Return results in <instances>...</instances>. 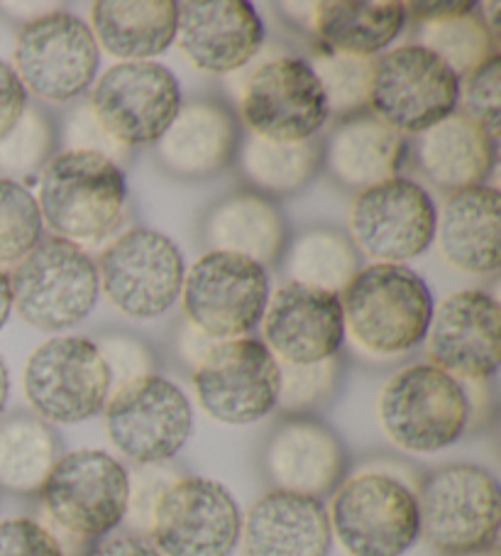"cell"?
Listing matches in <instances>:
<instances>
[{
  "mask_svg": "<svg viewBox=\"0 0 501 556\" xmlns=\"http://www.w3.org/2000/svg\"><path fill=\"white\" fill-rule=\"evenodd\" d=\"M331 532L350 556H401L421 536L416 491L384 471H362L335 488Z\"/></svg>",
  "mask_w": 501,
  "mask_h": 556,
  "instance_id": "8992f818",
  "label": "cell"
},
{
  "mask_svg": "<svg viewBox=\"0 0 501 556\" xmlns=\"http://www.w3.org/2000/svg\"><path fill=\"white\" fill-rule=\"evenodd\" d=\"M25 397L47 425H79L103 412L111 376L95 341L56 337L27 358Z\"/></svg>",
  "mask_w": 501,
  "mask_h": 556,
  "instance_id": "4fadbf2b",
  "label": "cell"
},
{
  "mask_svg": "<svg viewBox=\"0 0 501 556\" xmlns=\"http://www.w3.org/2000/svg\"><path fill=\"white\" fill-rule=\"evenodd\" d=\"M95 346H99L105 368H108L111 390H118L132 380L152 376L154 356L142 341L113 333V337H103Z\"/></svg>",
  "mask_w": 501,
  "mask_h": 556,
  "instance_id": "60d3db41",
  "label": "cell"
},
{
  "mask_svg": "<svg viewBox=\"0 0 501 556\" xmlns=\"http://www.w3.org/2000/svg\"><path fill=\"white\" fill-rule=\"evenodd\" d=\"M0 556H64V552L40 520L11 517L0 522Z\"/></svg>",
  "mask_w": 501,
  "mask_h": 556,
  "instance_id": "b9f144b4",
  "label": "cell"
},
{
  "mask_svg": "<svg viewBox=\"0 0 501 556\" xmlns=\"http://www.w3.org/2000/svg\"><path fill=\"white\" fill-rule=\"evenodd\" d=\"M13 60V70L27 93L50 103H64L93 84L101 50L81 17L54 11L23 25Z\"/></svg>",
  "mask_w": 501,
  "mask_h": 556,
  "instance_id": "9a60e30c",
  "label": "cell"
},
{
  "mask_svg": "<svg viewBox=\"0 0 501 556\" xmlns=\"http://www.w3.org/2000/svg\"><path fill=\"white\" fill-rule=\"evenodd\" d=\"M338 380V356L323 363H311V366H282V388H279L277 407L286 412V417L308 415L333 397Z\"/></svg>",
  "mask_w": 501,
  "mask_h": 556,
  "instance_id": "74e56055",
  "label": "cell"
},
{
  "mask_svg": "<svg viewBox=\"0 0 501 556\" xmlns=\"http://www.w3.org/2000/svg\"><path fill=\"white\" fill-rule=\"evenodd\" d=\"M438 208L426 189L394 177L362 189L350 208V241L374 263L403 265L436 241Z\"/></svg>",
  "mask_w": 501,
  "mask_h": 556,
  "instance_id": "2e32d148",
  "label": "cell"
},
{
  "mask_svg": "<svg viewBox=\"0 0 501 556\" xmlns=\"http://www.w3.org/2000/svg\"><path fill=\"white\" fill-rule=\"evenodd\" d=\"M407 8L397 0H325L313 3L311 33L323 50L374 60L407 27Z\"/></svg>",
  "mask_w": 501,
  "mask_h": 556,
  "instance_id": "f546056e",
  "label": "cell"
},
{
  "mask_svg": "<svg viewBox=\"0 0 501 556\" xmlns=\"http://www.w3.org/2000/svg\"><path fill=\"white\" fill-rule=\"evenodd\" d=\"M284 253L288 282L333 294H341L360 270V255L352 241L335 228H308Z\"/></svg>",
  "mask_w": 501,
  "mask_h": 556,
  "instance_id": "d6a6232c",
  "label": "cell"
},
{
  "mask_svg": "<svg viewBox=\"0 0 501 556\" xmlns=\"http://www.w3.org/2000/svg\"><path fill=\"white\" fill-rule=\"evenodd\" d=\"M54 123L44 111L27 105L21 121L8 136L0 138V172L30 175L47 165L54 150Z\"/></svg>",
  "mask_w": 501,
  "mask_h": 556,
  "instance_id": "8d00e7d4",
  "label": "cell"
},
{
  "mask_svg": "<svg viewBox=\"0 0 501 556\" xmlns=\"http://www.w3.org/2000/svg\"><path fill=\"white\" fill-rule=\"evenodd\" d=\"M265 476L274 491L321 501L345 481L348 452L341 437L311 415L286 417L272 429L265 454Z\"/></svg>",
  "mask_w": 501,
  "mask_h": 556,
  "instance_id": "44dd1931",
  "label": "cell"
},
{
  "mask_svg": "<svg viewBox=\"0 0 501 556\" xmlns=\"http://www.w3.org/2000/svg\"><path fill=\"white\" fill-rule=\"evenodd\" d=\"M179 473L167 464H152V466H138L132 473H128L130 491H128V510H125V520L128 522V532L138 536L150 534L152 515L157 507L159 497L167 493L171 483L179 481Z\"/></svg>",
  "mask_w": 501,
  "mask_h": 556,
  "instance_id": "ab89813d",
  "label": "cell"
},
{
  "mask_svg": "<svg viewBox=\"0 0 501 556\" xmlns=\"http://www.w3.org/2000/svg\"><path fill=\"white\" fill-rule=\"evenodd\" d=\"M341 304L345 331L370 356H403L426 341L433 296L426 280L407 265L360 267Z\"/></svg>",
  "mask_w": 501,
  "mask_h": 556,
  "instance_id": "7a4b0ae2",
  "label": "cell"
},
{
  "mask_svg": "<svg viewBox=\"0 0 501 556\" xmlns=\"http://www.w3.org/2000/svg\"><path fill=\"white\" fill-rule=\"evenodd\" d=\"M240 540L247 556H327L333 532L321 501L269 491L249 507Z\"/></svg>",
  "mask_w": 501,
  "mask_h": 556,
  "instance_id": "603a6c76",
  "label": "cell"
},
{
  "mask_svg": "<svg viewBox=\"0 0 501 556\" xmlns=\"http://www.w3.org/2000/svg\"><path fill=\"white\" fill-rule=\"evenodd\" d=\"M377 417L384 437L401 452L436 454L465 437L472 402L458 378L431 363H416L384 382Z\"/></svg>",
  "mask_w": 501,
  "mask_h": 556,
  "instance_id": "277c9868",
  "label": "cell"
},
{
  "mask_svg": "<svg viewBox=\"0 0 501 556\" xmlns=\"http://www.w3.org/2000/svg\"><path fill=\"white\" fill-rule=\"evenodd\" d=\"M413 155L423 179L452 194L487 179L497 165V140L465 113L455 111L416 136Z\"/></svg>",
  "mask_w": 501,
  "mask_h": 556,
  "instance_id": "4316f807",
  "label": "cell"
},
{
  "mask_svg": "<svg viewBox=\"0 0 501 556\" xmlns=\"http://www.w3.org/2000/svg\"><path fill=\"white\" fill-rule=\"evenodd\" d=\"M501 56L499 52L491 54L487 62H481L477 70L465 76V84L460 86L462 105L465 116L485 128L491 138H499V121H501Z\"/></svg>",
  "mask_w": 501,
  "mask_h": 556,
  "instance_id": "f35d334b",
  "label": "cell"
},
{
  "mask_svg": "<svg viewBox=\"0 0 501 556\" xmlns=\"http://www.w3.org/2000/svg\"><path fill=\"white\" fill-rule=\"evenodd\" d=\"M421 47L440 56L460 79L499 52L494 37L477 13L450 17V21L421 25Z\"/></svg>",
  "mask_w": 501,
  "mask_h": 556,
  "instance_id": "836d02e7",
  "label": "cell"
},
{
  "mask_svg": "<svg viewBox=\"0 0 501 556\" xmlns=\"http://www.w3.org/2000/svg\"><path fill=\"white\" fill-rule=\"evenodd\" d=\"M247 130L272 142L318 138L331 121L323 86L304 56H277L249 74L240 99Z\"/></svg>",
  "mask_w": 501,
  "mask_h": 556,
  "instance_id": "ac0fdd59",
  "label": "cell"
},
{
  "mask_svg": "<svg viewBox=\"0 0 501 556\" xmlns=\"http://www.w3.org/2000/svg\"><path fill=\"white\" fill-rule=\"evenodd\" d=\"M27 109V91L11 64L0 60V138L8 136Z\"/></svg>",
  "mask_w": 501,
  "mask_h": 556,
  "instance_id": "ee69618b",
  "label": "cell"
},
{
  "mask_svg": "<svg viewBox=\"0 0 501 556\" xmlns=\"http://www.w3.org/2000/svg\"><path fill=\"white\" fill-rule=\"evenodd\" d=\"M240 172L262 197H288L301 191L323 167V140L272 142L247 132L240 142Z\"/></svg>",
  "mask_w": 501,
  "mask_h": 556,
  "instance_id": "4dcf8cb0",
  "label": "cell"
},
{
  "mask_svg": "<svg viewBox=\"0 0 501 556\" xmlns=\"http://www.w3.org/2000/svg\"><path fill=\"white\" fill-rule=\"evenodd\" d=\"M101 290L130 319H157L181 296L184 257L177 243L152 228H130L105 248L95 265Z\"/></svg>",
  "mask_w": 501,
  "mask_h": 556,
  "instance_id": "7c38bea8",
  "label": "cell"
},
{
  "mask_svg": "<svg viewBox=\"0 0 501 556\" xmlns=\"http://www.w3.org/2000/svg\"><path fill=\"white\" fill-rule=\"evenodd\" d=\"M42 214L33 191L0 177V267L17 265L42 241Z\"/></svg>",
  "mask_w": 501,
  "mask_h": 556,
  "instance_id": "d590c367",
  "label": "cell"
},
{
  "mask_svg": "<svg viewBox=\"0 0 501 556\" xmlns=\"http://www.w3.org/2000/svg\"><path fill=\"white\" fill-rule=\"evenodd\" d=\"M282 363L257 339L214 341L196 361L194 392L210 419L247 427L277 409Z\"/></svg>",
  "mask_w": 501,
  "mask_h": 556,
  "instance_id": "30bf717a",
  "label": "cell"
},
{
  "mask_svg": "<svg viewBox=\"0 0 501 556\" xmlns=\"http://www.w3.org/2000/svg\"><path fill=\"white\" fill-rule=\"evenodd\" d=\"M407 155V138L370 111L343 118L323 142V162L331 177L343 187L360 191L399 177Z\"/></svg>",
  "mask_w": 501,
  "mask_h": 556,
  "instance_id": "d4e9b609",
  "label": "cell"
},
{
  "mask_svg": "<svg viewBox=\"0 0 501 556\" xmlns=\"http://www.w3.org/2000/svg\"><path fill=\"white\" fill-rule=\"evenodd\" d=\"M499 208L494 187L477 185L452 191L436 224L440 255L460 273L494 275L499 270Z\"/></svg>",
  "mask_w": 501,
  "mask_h": 556,
  "instance_id": "484cf974",
  "label": "cell"
},
{
  "mask_svg": "<svg viewBox=\"0 0 501 556\" xmlns=\"http://www.w3.org/2000/svg\"><path fill=\"white\" fill-rule=\"evenodd\" d=\"M462 556H499L497 549H487V552H475V554H462Z\"/></svg>",
  "mask_w": 501,
  "mask_h": 556,
  "instance_id": "681fc988",
  "label": "cell"
},
{
  "mask_svg": "<svg viewBox=\"0 0 501 556\" xmlns=\"http://www.w3.org/2000/svg\"><path fill=\"white\" fill-rule=\"evenodd\" d=\"M69 142H74V148L69 150H89V152H99V155L111 157L113 162L118 160V152L125 150L118 142H113L105 132L101 130L99 123H95L91 109H79V113H74L69 118Z\"/></svg>",
  "mask_w": 501,
  "mask_h": 556,
  "instance_id": "7bdbcfd3",
  "label": "cell"
},
{
  "mask_svg": "<svg viewBox=\"0 0 501 556\" xmlns=\"http://www.w3.org/2000/svg\"><path fill=\"white\" fill-rule=\"evenodd\" d=\"M60 456V437L40 417L17 415L0 425V488L3 491L15 495L40 493Z\"/></svg>",
  "mask_w": 501,
  "mask_h": 556,
  "instance_id": "1f68e13d",
  "label": "cell"
},
{
  "mask_svg": "<svg viewBox=\"0 0 501 556\" xmlns=\"http://www.w3.org/2000/svg\"><path fill=\"white\" fill-rule=\"evenodd\" d=\"M265 23L245 0H189L177 3L179 50L196 70L233 74L253 60L265 42Z\"/></svg>",
  "mask_w": 501,
  "mask_h": 556,
  "instance_id": "7402d4cb",
  "label": "cell"
},
{
  "mask_svg": "<svg viewBox=\"0 0 501 556\" xmlns=\"http://www.w3.org/2000/svg\"><path fill=\"white\" fill-rule=\"evenodd\" d=\"M128 181L118 162L89 150H64L44 165L40 181L42 224L56 238L99 243L120 224Z\"/></svg>",
  "mask_w": 501,
  "mask_h": 556,
  "instance_id": "3957f363",
  "label": "cell"
},
{
  "mask_svg": "<svg viewBox=\"0 0 501 556\" xmlns=\"http://www.w3.org/2000/svg\"><path fill=\"white\" fill-rule=\"evenodd\" d=\"M269 294L267 267L218 251L198 257L181 285L187 319L210 341L247 337L262 321Z\"/></svg>",
  "mask_w": 501,
  "mask_h": 556,
  "instance_id": "8fae6325",
  "label": "cell"
},
{
  "mask_svg": "<svg viewBox=\"0 0 501 556\" xmlns=\"http://www.w3.org/2000/svg\"><path fill=\"white\" fill-rule=\"evenodd\" d=\"M99 50L120 62H152L177 40L175 0H99L91 8Z\"/></svg>",
  "mask_w": 501,
  "mask_h": 556,
  "instance_id": "f1b7e54d",
  "label": "cell"
},
{
  "mask_svg": "<svg viewBox=\"0 0 501 556\" xmlns=\"http://www.w3.org/2000/svg\"><path fill=\"white\" fill-rule=\"evenodd\" d=\"M262 337L282 366H311L335 358L345 341L341 294L284 282L269 294Z\"/></svg>",
  "mask_w": 501,
  "mask_h": 556,
  "instance_id": "ffe728a7",
  "label": "cell"
},
{
  "mask_svg": "<svg viewBox=\"0 0 501 556\" xmlns=\"http://www.w3.org/2000/svg\"><path fill=\"white\" fill-rule=\"evenodd\" d=\"M13 312V290H11V275L0 270V329H3L8 316Z\"/></svg>",
  "mask_w": 501,
  "mask_h": 556,
  "instance_id": "7dc6e473",
  "label": "cell"
},
{
  "mask_svg": "<svg viewBox=\"0 0 501 556\" xmlns=\"http://www.w3.org/2000/svg\"><path fill=\"white\" fill-rule=\"evenodd\" d=\"M84 556H162L154 549L147 536L138 534H108L105 540L95 542Z\"/></svg>",
  "mask_w": 501,
  "mask_h": 556,
  "instance_id": "f6af8a7d",
  "label": "cell"
},
{
  "mask_svg": "<svg viewBox=\"0 0 501 556\" xmlns=\"http://www.w3.org/2000/svg\"><path fill=\"white\" fill-rule=\"evenodd\" d=\"M128 491V471L111 454L99 448L62 454L40 491V522L64 556H84L123 525Z\"/></svg>",
  "mask_w": 501,
  "mask_h": 556,
  "instance_id": "6da1fadb",
  "label": "cell"
},
{
  "mask_svg": "<svg viewBox=\"0 0 501 556\" xmlns=\"http://www.w3.org/2000/svg\"><path fill=\"white\" fill-rule=\"evenodd\" d=\"M240 128L228 105L194 101L181 105L175 123L157 142V157L171 175L204 179L220 175L235 160Z\"/></svg>",
  "mask_w": 501,
  "mask_h": 556,
  "instance_id": "cb8c5ba5",
  "label": "cell"
},
{
  "mask_svg": "<svg viewBox=\"0 0 501 556\" xmlns=\"http://www.w3.org/2000/svg\"><path fill=\"white\" fill-rule=\"evenodd\" d=\"M403 8H407V15L416 17L421 25H426L475 13L477 3H472V0H458V3H403Z\"/></svg>",
  "mask_w": 501,
  "mask_h": 556,
  "instance_id": "bcb514c9",
  "label": "cell"
},
{
  "mask_svg": "<svg viewBox=\"0 0 501 556\" xmlns=\"http://www.w3.org/2000/svg\"><path fill=\"white\" fill-rule=\"evenodd\" d=\"M286 220L267 197L235 191L210 206L204 220V243L210 251L243 255L269 267L284 257Z\"/></svg>",
  "mask_w": 501,
  "mask_h": 556,
  "instance_id": "83f0119b",
  "label": "cell"
},
{
  "mask_svg": "<svg viewBox=\"0 0 501 556\" xmlns=\"http://www.w3.org/2000/svg\"><path fill=\"white\" fill-rule=\"evenodd\" d=\"M13 306L37 331L72 329L99 302V273L81 245L42 238L11 277Z\"/></svg>",
  "mask_w": 501,
  "mask_h": 556,
  "instance_id": "52a82bcc",
  "label": "cell"
},
{
  "mask_svg": "<svg viewBox=\"0 0 501 556\" xmlns=\"http://www.w3.org/2000/svg\"><path fill=\"white\" fill-rule=\"evenodd\" d=\"M306 62L311 64L313 74L323 86L327 113L331 116H338L343 121L358 116V113L368 109L374 60H360V56L338 54L318 47L316 54Z\"/></svg>",
  "mask_w": 501,
  "mask_h": 556,
  "instance_id": "e575fe53",
  "label": "cell"
},
{
  "mask_svg": "<svg viewBox=\"0 0 501 556\" xmlns=\"http://www.w3.org/2000/svg\"><path fill=\"white\" fill-rule=\"evenodd\" d=\"M8 395H11V376H8V366L3 356H0V417H3L5 412Z\"/></svg>",
  "mask_w": 501,
  "mask_h": 556,
  "instance_id": "c3c4849f",
  "label": "cell"
},
{
  "mask_svg": "<svg viewBox=\"0 0 501 556\" xmlns=\"http://www.w3.org/2000/svg\"><path fill=\"white\" fill-rule=\"evenodd\" d=\"M103 415L115 452L138 466L171 462L194 429V409L184 390L154 372L113 390Z\"/></svg>",
  "mask_w": 501,
  "mask_h": 556,
  "instance_id": "9c48e42d",
  "label": "cell"
},
{
  "mask_svg": "<svg viewBox=\"0 0 501 556\" xmlns=\"http://www.w3.org/2000/svg\"><path fill=\"white\" fill-rule=\"evenodd\" d=\"M89 109L120 148L157 146L181 109V89L164 64L120 62L95 81Z\"/></svg>",
  "mask_w": 501,
  "mask_h": 556,
  "instance_id": "5bb4252c",
  "label": "cell"
},
{
  "mask_svg": "<svg viewBox=\"0 0 501 556\" xmlns=\"http://www.w3.org/2000/svg\"><path fill=\"white\" fill-rule=\"evenodd\" d=\"M421 534L442 556L497 549L501 493L475 464H450L423 478L416 493Z\"/></svg>",
  "mask_w": 501,
  "mask_h": 556,
  "instance_id": "5b68a950",
  "label": "cell"
},
{
  "mask_svg": "<svg viewBox=\"0 0 501 556\" xmlns=\"http://www.w3.org/2000/svg\"><path fill=\"white\" fill-rule=\"evenodd\" d=\"M460 76L421 45H403L374 56L368 109L401 136H421L452 116Z\"/></svg>",
  "mask_w": 501,
  "mask_h": 556,
  "instance_id": "ba28073f",
  "label": "cell"
},
{
  "mask_svg": "<svg viewBox=\"0 0 501 556\" xmlns=\"http://www.w3.org/2000/svg\"><path fill=\"white\" fill-rule=\"evenodd\" d=\"M501 312L491 294L462 290L433 306L426 333L431 366L470 382L491 378L499 368Z\"/></svg>",
  "mask_w": 501,
  "mask_h": 556,
  "instance_id": "d6986e66",
  "label": "cell"
},
{
  "mask_svg": "<svg viewBox=\"0 0 501 556\" xmlns=\"http://www.w3.org/2000/svg\"><path fill=\"white\" fill-rule=\"evenodd\" d=\"M243 515L223 483L181 476L154 507L147 540L162 556H230Z\"/></svg>",
  "mask_w": 501,
  "mask_h": 556,
  "instance_id": "e0dca14e",
  "label": "cell"
}]
</instances>
